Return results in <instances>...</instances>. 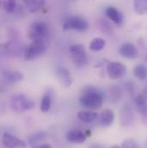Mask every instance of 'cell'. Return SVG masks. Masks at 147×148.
Wrapping results in <instances>:
<instances>
[{"instance_id":"6da1fadb","label":"cell","mask_w":147,"mask_h":148,"mask_svg":"<svg viewBox=\"0 0 147 148\" xmlns=\"http://www.w3.org/2000/svg\"><path fill=\"white\" fill-rule=\"evenodd\" d=\"M104 95L103 91L94 86L85 87L79 97V103L82 107L88 110H94L99 109L103 103Z\"/></svg>"},{"instance_id":"7a4b0ae2","label":"cell","mask_w":147,"mask_h":148,"mask_svg":"<svg viewBox=\"0 0 147 148\" xmlns=\"http://www.w3.org/2000/svg\"><path fill=\"white\" fill-rule=\"evenodd\" d=\"M10 108L16 113H23L34 109L35 103L32 99L24 94H15L11 97L10 102Z\"/></svg>"},{"instance_id":"3957f363","label":"cell","mask_w":147,"mask_h":148,"mask_svg":"<svg viewBox=\"0 0 147 148\" xmlns=\"http://www.w3.org/2000/svg\"><path fill=\"white\" fill-rule=\"evenodd\" d=\"M48 35V27L41 21L34 22L28 29V37L32 41H46Z\"/></svg>"},{"instance_id":"277c9868","label":"cell","mask_w":147,"mask_h":148,"mask_svg":"<svg viewBox=\"0 0 147 148\" xmlns=\"http://www.w3.org/2000/svg\"><path fill=\"white\" fill-rule=\"evenodd\" d=\"M46 51V41H32L27 46L23 52V57L25 60H35L44 54Z\"/></svg>"},{"instance_id":"5b68a950","label":"cell","mask_w":147,"mask_h":148,"mask_svg":"<svg viewBox=\"0 0 147 148\" xmlns=\"http://www.w3.org/2000/svg\"><path fill=\"white\" fill-rule=\"evenodd\" d=\"M71 59L74 65L77 67H83L88 63L87 53L83 45L73 44L69 48Z\"/></svg>"},{"instance_id":"8992f818","label":"cell","mask_w":147,"mask_h":148,"mask_svg":"<svg viewBox=\"0 0 147 148\" xmlns=\"http://www.w3.org/2000/svg\"><path fill=\"white\" fill-rule=\"evenodd\" d=\"M89 24L87 21L80 16H70L66 18L63 23V29L69 30L74 29L79 32H85L88 29Z\"/></svg>"},{"instance_id":"52a82bcc","label":"cell","mask_w":147,"mask_h":148,"mask_svg":"<svg viewBox=\"0 0 147 148\" xmlns=\"http://www.w3.org/2000/svg\"><path fill=\"white\" fill-rule=\"evenodd\" d=\"M126 73L125 65L120 62H109L107 65V73L111 79H120Z\"/></svg>"},{"instance_id":"ba28073f","label":"cell","mask_w":147,"mask_h":148,"mask_svg":"<svg viewBox=\"0 0 147 148\" xmlns=\"http://www.w3.org/2000/svg\"><path fill=\"white\" fill-rule=\"evenodd\" d=\"M119 54L123 58L134 60L139 57V51L137 47L130 42L123 43L119 48Z\"/></svg>"},{"instance_id":"9c48e42d","label":"cell","mask_w":147,"mask_h":148,"mask_svg":"<svg viewBox=\"0 0 147 148\" xmlns=\"http://www.w3.org/2000/svg\"><path fill=\"white\" fill-rule=\"evenodd\" d=\"M3 145L4 146L5 148H26L27 145L26 143L20 140L19 138L9 134L5 133L3 135Z\"/></svg>"},{"instance_id":"30bf717a","label":"cell","mask_w":147,"mask_h":148,"mask_svg":"<svg viewBox=\"0 0 147 148\" xmlns=\"http://www.w3.org/2000/svg\"><path fill=\"white\" fill-rule=\"evenodd\" d=\"M133 121H134V114L133 109L130 105L126 104L120 110V124L123 127H128L133 122Z\"/></svg>"},{"instance_id":"8fae6325","label":"cell","mask_w":147,"mask_h":148,"mask_svg":"<svg viewBox=\"0 0 147 148\" xmlns=\"http://www.w3.org/2000/svg\"><path fill=\"white\" fill-rule=\"evenodd\" d=\"M56 76L59 83L66 88L70 87L72 84V77L71 72L66 67H58L56 69Z\"/></svg>"},{"instance_id":"7c38bea8","label":"cell","mask_w":147,"mask_h":148,"mask_svg":"<svg viewBox=\"0 0 147 148\" xmlns=\"http://www.w3.org/2000/svg\"><path fill=\"white\" fill-rule=\"evenodd\" d=\"M86 134L77 128L71 129L66 134V140L72 144H82L86 140Z\"/></svg>"},{"instance_id":"4fadbf2b","label":"cell","mask_w":147,"mask_h":148,"mask_svg":"<svg viewBox=\"0 0 147 148\" xmlns=\"http://www.w3.org/2000/svg\"><path fill=\"white\" fill-rule=\"evenodd\" d=\"M106 15L111 21L117 26L120 27L124 22V16L121 12H120L116 8L109 6L106 10Z\"/></svg>"},{"instance_id":"5bb4252c","label":"cell","mask_w":147,"mask_h":148,"mask_svg":"<svg viewBox=\"0 0 147 148\" xmlns=\"http://www.w3.org/2000/svg\"><path fill=\"white\" fill-rule=\"evenodd\" d=\"M23 75L16 71H6L3 73V79L7 84H15L22 81Z\"/></svg>"},{"instance_id":"9a60e30c","label":"cell","mask_w":147,"mask_h":148,"mask_svg":"<svg viewBox=\"0 0 147 148\" xmlns=\"http://www.w3.org/2000/svg\"><path fill=\"white\" fill-rule=\"evenodd\" d=\"M79 121L84 123H92L98 118V114L93 110H82L77 113Z\"/></svg>"},{"instance_id":"2e32d148","label":"cell","mask_w":147,"mask_h":148,"mask_svg":"<svg viewBox=\"0 0 147 148\" xmlns=\"http://www.w3.org/2000/svg\"><path fill=\"white\" fill-rule=\"evenodd\" d=\"M114 120V113L111 110H103L99 117V123L102 127H109Z\"/></svg>"},{"instance_id":"e0dca14e","label":"cell","mask_w":147,"mask_h":148,"mask_svg":"<svg viewBox=\"0 0 147 148\" xmlns=\"http://www.w3.org/2000/svg\"><path fill=\"white\" fill-rule=\"evenodd\" d=\"M46 139V134L44 131H37L36 133L32 134L31 135H29V137L28 138V142L32 148L41 144V142H43Z\"/></svg>"},{"instance_id":"ac0fdd59","label":"cell","mask_w":147,"mask_h":148,"mask_svg":"<svg viewBox=\"0 0 147 148\" xmlns=\"http://www.w3.org/2000/svg\"><path fill=\"white\" fill-rule=\"evenodd\" d=\"M23 1L25 3L26 7L28 8V10L32 13L39 11L45 4V0H23Z\"/></svg>"},{"instance_id":"d6986e66","label":"cell","mask_w":147,"mask_h":148,"mask_svg":"<svg viewBox=\"0 0 147 148\" xmlns=\"http://www.w3.org/2000/svg\"><path fill=\"white\" fill-rule=\"evenodd\" d=\"M133 9L138 15L147 14V0H133Z\"/></svg>"},{"instance_id":"ffe728a7","label":"cell","mask_w":147,"mask_h":148,"mask_svg":"<svg viewBox=\"0 0 147 148\" xmlns=\"http://www.w3.org/2000/svg\"><path fill=\"white\" fill-rule=\"evenodd\" d=\"M133 74L134 76L141 80V81H144V80H146L147 79V67L145 65H142V64H139V65H137L133 70Z\"/></svg>"},{"instance_id":"44dd1931","label":"cell","mask_w":147,"mask_h":148,"mask_svg":"<svg viewBox=\"0 0 147 148\" xmlns=\"http://www.w3.org/2000/svg\"><path fill=\"white\" fill-rule=\"evenodd\" d=\"M106 46V41L103 38H95L90 44V50L94 52H98L103 50Z\"/></svg>"},{"instance_id":"7402d4cb","label":"cell","mask_w":147,"mask_h":148,"mask_svg":"<svg viewBox=\"0 0 147 148\" xmlns=\"http://www.w3.org/2000/svg\"><path fill=\"white\" fill-rule=\"evenodd\" d=\"M52 104V97L49 94H45L43 97L40 100V109L42 112H47L49 111Z\"/></svg>"},{"instance_id":"603a6c76","label":"cell","mask_w":147,"mask_h":148,"mask_svg":"<svg viewBox=\"0 0 147 148\" xmlns=\"http://www.w3.org/2000/svg\"><path fill=\"white\" fill-rule=\"evenodd\" d=\"M122 97L121 89L118 85H113L110 88V99L113 103H117Z\"/></svg>"},{"instance_id":"cb8c5ba5","label":"cell","mask_w":147,"mask_h":148,"mask_svg":"<svg viewBox=\"0 0 147 148\" xmlns=\"http://www.w3.org/2000/svg\"><path fill=\"white\" fill-rule=\"evenodd\" d=\"M135 106L137 108V110H139V109L143 108L145 105L147 104V92L146 90L140 93L139 95H138L136 97H135Z\"/></svg>"},{"instance_id":"d4e9b609","label":"cell","mask_w":147,"mask_h":148,"mask_svg":"<svg viewBox=\"0 0 147 148\" xmlns=\"http://www.w3.org/2000/svg\"><path fill=\"white\" fill-rule=\"evenodd\" d=\"M3 4L5 11L10 14L15 12L16 9V0H4Z\"/></svg>"},{"instance_id":"484cf974","label":"cell","mask_w":147,"mask_h":148,"mask_svg":"<svg viewBox=\"0 0 147 148\" xmlns=\"http://www.w3.org/2000/svg\"><path fill=\"white\" fill-rule=\"evenodd\" d=\"M120 148H140V147L135 140L126 139L123 141Z\"/></svg>"},{"instance_id":"4316f807","label":"cell","mask_w":147,"mask_h":148,"mask_svg":"<svg viewBox=\"0 0 147 148\" xmlns=\"http://www.w3.org/2000/svg\"><path fill=\"white\" fill-rule=\"evenodd\" d=\"M112 25H110V23L107 21L102 20L98 23V28L101 31L105 32V33H109L112 30Z\"/></svg>"},{"instance_id":"83f0119b","label":"cell","mask_w":147,"mask_h":148,"mask_svg":"<svg viewBox=\"0 0 147 148\" xmlns=\"http://www.w3.org/2000/svg\"><path fill=\"white\" fill-rule=\"evenodd\" d=\"M138 111L142 114V118H143L144 122H145V123H147V104L146 105H145L143 108L139 109Z\"/></svg>"},{"instance_id":"f1b7e54d","label":"cell","mask_w":147,"mask_h":148,"mask_svg":"<svg viewBox=\"0 0 147 148\" xmlns=\"http://www.w3.org/2000/svg\"><path fill=\"white\" fill-rule=\"evenodd\" d=\"M89 148H107V147L104 146L103 144L95 142V143H92V144L89 147Z\"/></svg>"},{"instance_id":"f546056e","label":"cell","mask_w":147,"mask_h":148,"mask_svg":"<svg viewBox=\"0 0 147 148\" xmlns=\"http://www.w3.org/2000/svg\"><path fill=\"white\" fill-rule=\"evenodd\" d=\"M32 148H52V147L50 146V145H48V144H40V145H38V146H36V147H34Z\"/></svg>"},{"instance_id":"4dcf8cb0","label":"cell","mask_w":147,"mask_h":148,"mask_svg":"<svg viewBox=\"0 0 147 148\" xmlns=\"http://www.w3.org/2000/svg\"><path fill=\"white\" fill-rule=\"evenodd\" d=\"M111 148H120V147L119 146H113V147H112Z\"/></svg>"},{"instance_id":"1f68e13d","label":"cell","mask_w":147,"mask_h":148,"mask_svg":"<svg viewBox=\"0 0 147 148\" xmlns=\"http://www.w3.org/2000/svg\"><path fill=\"white\" fill-rule=\"evenodd\" d=\"M146 147L147 148V140H146Z\"/></svg>"},{"instance_id":"d6a6232c","label":"cell","mask_w":147,"mask_h":148,"mask_svg":"<svg viewBox=\"0 0 147 148\" xmlns=\"http://www.w3.org/2000/svg\"><path fill=\"white\" fill-rule=\"evenodd\" d=\"M146 61L147 62V54H146Z\"/></svg>"},{"instance_id":"836d02e7","label":"cell","mask_w":147,"mask_h":148,"mask_svg":"<svg viewBox=\"0 0 147 148\" xmlns=\"http://www.w3.org/2000/svg\"><path fill=\"white\" fill-rule=\"evenodd\" d=\"M146 92H147V87H146Z\"/></svg>"}]
</instances>
